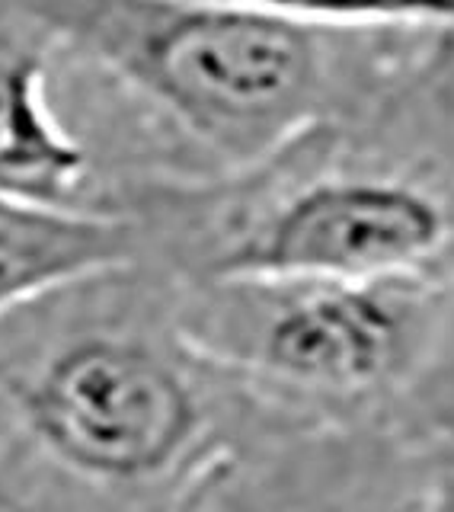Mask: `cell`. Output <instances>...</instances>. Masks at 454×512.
<instances>
[{
  "label": "cell",
  "mask_w": 454,
  "mask_h": 512,
  "mask_svg": "<svg viewBox=\"0 0 454 512\" xmlns=\"http://www.w3.org/2000/svg\"><path fill=\"white\" fill-rule=\"evenodd\" d=\"M282 429L176 311H77L0 352V512H189Z\"/></svg>",
  "instance_id": "cell-1"
},
{
  "label": "cell",
  "mask_w": 454,
  "mask_h": 512,
  "mask_svg": "<svg viewBox=\"0 0 454 512\" xmlns=\"http://www.w3.org/2000/svg\"><path fill=\"white\" fill-rule=\"evenodd\" d=\"M231 173L275 164L349 100L346 32L243 0H16Z\"/></svg>",
  "instance_id": "cell-2"
},
{
  "label": "cell",
  "mask_w": 454,
  "mask_h": 512,
  "mask_svg": "<svg viewBox=\"0 0 454 512\" xmlns=\"http://www.w3.org/2000/svg\"><path fill=\"white\" fill-rule=\"evenodd\" d=\"M183 333L256 404L301 429L423 442L454 413L432 394V279H218L176 304Z\"/></svg>",
  "instance_id": "cell-3"
},
{
  "label": "cell",
  "mask_w": 454,
  "mask_h": 512,
  "mask_svg": "<svg viewBox=\"0 0 454 512\" xmlns=\"http://www.w3.org/2000/svg\"><path fill=\"white\" fill-rule=\"evenodd\" d=\"M451 244L442 192L394 170H333L224 231L202 250L196 282L432 279Z\"/></svg>",
  "instance_id": "cell-4"
},
{
  "label": "cell",
  "mask_w": 454,
  "mask_h": 512,
  "mask_svg": "<svg viewBox=\"0 0 454 512\" xmlns=\"http://www.w3.org/2000/svg\"><path fill=\"white\" fill-rule=\"evenodd\" d=\"M423 448L394 432L285 429L240 455L189 512H419Z\"/></svg>",
  "instance_id": "cell-5"
},
{
  "label": "cell",
  "mask_w": 454,
  "mask_h": 512,
  "mask_svg": "<svg viewBox=\"0 0 454 512\" xmlns=\"http://www.w3.org/2000/svg\"><path fill=\"white\" fill-rule=\"evenodd\" d=\"M138 253L141 237L122 218L0 196V320L64 288L125 276Z\"/></svg>",
  "instance_id": "cell-6"
},
{
  "label": "cell",
  "mask_w": 454,
  "mask_h": 512,
  "mask_svg": "<svg viewBox=\"0 0 454 512\" xmlns=\"http://www.w3.org/2000/svg\"><path fill=\"white\" fill-rule=\"evenodd\" d=\"M45 42L39 36H0V196L42 205L80 208L87 151L48 103Z\"/></svg>",
  "instance_id": "cell-7"
},
{
  "label": "cell",
  "mask_w": 454,
  "mask_h": 512,
  "mask_svg": "<svg viewBox=\"0 0 454 512\" xmlns=\"http://www.w3.org/2000/svg\"><path fill=\"white\" fill-rule=\"evenodd\" d=\"M291 23L336 32L454 26V0H243Z\"/></svg>",
  "instance_id": "cell-8"
},
{
  "label": "cell",
  "mask_w": 454,
  "mask_h": 512,
  "mask_svg": "<svg viewBox=\"0 0 454 512\" xmlns=\"http://www.w3.org/2000/svg\"><path fill=\"white\" fill-rule=\"evenodd\" d=\"M423 448V500L419 512H454V416L419 442Z\"/></svg>",
  "instance_id": "cell-9"
}]
</instances>
